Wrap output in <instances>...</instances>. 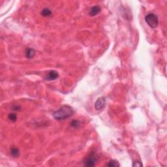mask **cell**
<instances>
[{
    "label": "cell",
    "instance_id": "cell-2",
    "mask_svg": "<svg viewBox=\"0 0 167 167\" xmlns=\"http://www.w3.org/2000/svg\"><path fill=\"white\" fill-rule=\"evenodd\" d=\"M97 162V155L95 152H92L89 154L84 161V165L86 167H94Z\"/></svg>",
    "mask_w": 167,
    "mask_h": 167
},
{
    "label": "cell",
    "instance_id": "cell-8",
    "mask_svg": "<svg viewBox=\"0 0 167 167\" xmlns=\"http://www.w3.org/2000/svg\"><path fill=\"white\" fill-rule=\"evenodd\" d=\"M35 54V51L32 48H28L26 52V56L28 58H32Z\"/></svg>",
    "mask_w": 167,
    "mask_h": 167
},
{
    "label": "cell",
    "instance_id": "cell-5",
    "mask_svg": "<svg viewBox=\"0 0 167 167\" xmlns=\"http://www.w3.org/2000/svg\"><path fill=\"white\" fill-rule=\"evenodd\" d=\"M59 77V74L57 71H50L48 73L46 79L47 80H54L57 79Z\"/></svg>",
    "mask_w": 167,
    "mask_h": 167
},
{
    "label": "cell",
    "instance_id": "cell-14",
    "mask_svg": "<svg viewBox=\"0 0 167 167\" xmlns=\"http://www.w3.org/2000/svg\"><path fill=\"white\" fill-rule=\"evenodd\" d=\"M12 109H13V110H19L20 109V107H19V106H14Z\"/></svg>",
    "mask_w": 167,
    "mask_h": 167
},
{
    "label": "cell",
    "instance_id": "cell-3",
    "mask_svg": "<svg viewBox=\"0 0 167 167\" xmlns=\"http://www.w3.org/2000/svg\"><path fill=\"white\" fill-rule=\"evenodd\" d=\"M145 20L147 24L149 25V26H150L152 28H157V25H158V18L155 14L150 13V14H147L145 18Z\"/></svg>",
    "mask_w": 167,
    "mask_h": 167
},
{
    "label": "cell",
    "instance_id": "cell-4",
    "mask_svg": "<svg viewBox=\"0 0 167 167\" xmlns=\"http://www.w3.org/2000/svg\"><path fill=\"white\" fill-rule=\"evenodd\" d=\"M106 105V100L105 97L99 98L95 103V108L97 110H100L104 109Z\"/></svg>",
    "mask_w": 167,
    "mask_h": 167
},
{
    "label": "cell",
    "instance_id": "cell-6",
    "mask_svg": "<svg viewBox=\"0 0 167 167\" xmlns=\"http://www.w3.org/2000/svg\"><path fill=\"white\" fill-rule=\"evenodd\" d=\"M101 9V8L99 6H94V7H91V9H90L89 14L91 16H94L97 15L100 12Z\"/></svg>",
    "mask_w": 167,
    "mask_h": 167
},
{
    "label": "cell",
    "instance_id": "cell-13",
    "mask_svg": "<svg viewBox=\"0 0 167 167\" xmlns=\"http://www.w3.org/2000/svg\"><path fill=\"white\" fill-rule=\"evenodd\" d=\"M141 166H142V165L139 161H135L133 165V167H141Z\"/></svg>",
    "mask_w": 167,
    "mask_h": 167
},
{
    "label": "cell",
    "instance_id": "cell-1",
    "mask_svg": "<svg viewBox=\"0 0 167 167\" xmlns=\"http://www.w3.org/2000/svg\"><path fill=\"white\" fill-rule=\"evenodd\" d=\"M73 109L68 105H63V107L54 112L53 116L57 120H63L70 117L73 114Z\"/></svg>",
    "mask_w": 167,
    "mask_h": 167
},
{
    "label": "cell",
    "instance_id": "cell-12",
    "mask_svg": "<svg viewBox=\"0 0 167 167\" xmlns=\"http://www.w3.org/2000/svg\"><path fill=\"white\" fill-rule=\"evenodd\" d=\"M80 125V122L79 121L76 120V119H74L72 121H71V127H72V128H78Z\"/></svg>",
    "mask_w": 167,
    "mask_h": 167
},
{
    "label": "cell",
    "instance_id": "cell-9",
    "mask_svg": "<svg viewBox=\"0 0 167 167\" xmlns=\"http://www.w3.org/2000/svg\"><path fill=\"white\" fill-rule=\"evenodd\" d=\"M10 153L14 157H17L20 155L19 150L16 148H12L10 150Z\"/></svg>",
    "mask_w": 167,
    "mask_h": 167
},
{
    "label": "cell",
    "instance_id": "cell-10",
    "mask_svg": "<svg viewBox=\"0 0 167 167\" xmlns=\"http://www.w3.org/2000/svg\"><path fill=\"white\" fill-rule=\"evenodd\" d=\"M107 166H108V167H119L120 165H119L117 161L112 159V160L109 161V163L107 164Z\"/></svg>",
    "mask_w": 167,
    "mask_h": 167
},
{
    "label": "cell",
    "instance_id": "cell-11",
    "mask_svg": "<svg viewBox=\"0 0 167 167\" xmlns=\"http://www.w3.org/2000/svg\"><path fill=\"white\" fill-rule=\"evenodd\" d=\"M8 118H9V120H10L12 122H15L17 119V115L14 113H11V114H9L8 115Z\"/></svg>",
    "mask_w": 167,
    "mask_h": 167
},
{
    "label": "cell",
    "instance_id": "cell-7",
    "mask_svg": "<svg viewBox=\"0 0 167 167\" xmlns=\"http://www.w3.org/2000/svg\"><path fill=\"white\" fill-rule=\"evenodd\" d=\"M41 14L45 16V17H49L50 16L52 15V11L50 9H49L48 8H45L42 10Z\"/></svg>",
    "mask_w": 167,
    "mask_h": 167
}]
</instances>
